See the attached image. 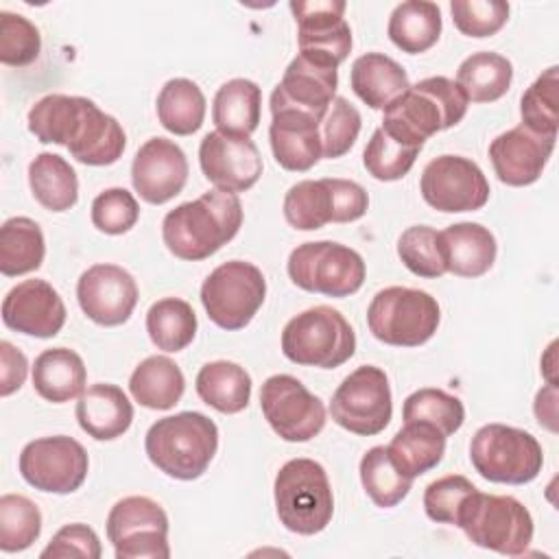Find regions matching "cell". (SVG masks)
<instances>
[{
    "instance_id": "obj_1",
    "label": "cell",
    "mask_w": 559,
    "mask_h": 559,
    "mask_svg": "<svg viewBox=\"0 0 559 559\" xmlns=\"http://www.w3.org/2000/svg\"><path fill=\"white\" fill-rule=\"evenodd\" d=\"M240 225L242 203L238 194L214 188L170 210L162 221V238L175 258L199 262L227 245Z\"/></svg>"
},
{
    "instance_id": "obj_2",
    "label": "cell",
    "mask_w": 559,
    "mask_h": 559,
    "mask_svg": "<svg viewBox=\"0 0 559 559\" xmlns=\"http://www.w3.org/2000/svg\"><path fill=\"white\" fill-rule=\"evenodd\" d=\"M467 96L448 76H428L411 85L382 111V129L404 146L419 148L439 131L459 124L467 114Z\"/></svg>"
},
{
    "instance_id": "obj_3",
    "label": "cell",
    "mask_w": 559,
    "mask_h": 559,
    "mask_svg": "<svg viewBox=\"0 0 559 559\" xmlns=\"http://www.w3.org/2000/svg\"><path fill=\"white\" fill-rule=\"evenodd\" d=\"M148 461L170 478L194 480L205 474L216 450V424L197 411H183L157 419L144 437Z\"/></svg>"
},
{
    "instance_id": "obj_4",
    "label": "cell",
    "mask_w": 559,
    "mask_h": 559,
    "mask_svg": "<svg viewBox=\"0 0 559 559\" xmlns=\"http://www.w3.org/2000/svg\"><path fill=\"white\" fill-rule=\"evenodd\" d=\"M275 511L284 528L297 535L321 533L334 513V496L328 474L312 459L286 461L273 483Z\"/></svg>"
},
{
    "instance_id": "obj_5",
    "label": "cell",
    "mask_w": 559,
    "mask_h": 559,
    "mask_svg": "<svg viewBox=\"0 0 559 559\" xmlns=\"http://www.w3.org/2000/svg\"><path fill=\"white\" fill-rule=\"evenodd\" d=\"M456 526L480 548L518 557L533 542V518L513 496L474 491L459 509Z\"/></svg>"
},
{
    "instance_id": "obj_6",
    "label": "cell",
    "mask_w": 559,
    "mask_h": 559,
    "mask_svg": "<svg viewBox=\"0 0 559 559\" xmlns=\"http://www.w3.org/2000/svg\"><path fill=\"white\" fill-rule=\"evenodd\" d=\"M354 352V328L332 306L308 308L295 314L282 330V354L295 365L336 369Z\"/></svg>"
},
{
    "instance_id": "obj_7",
    "label": "cell",
    "mask_w": 559,
    "mask_h": 559,
    "mask_svg": "<svg viewBox=\"0 0 559 559\" xmlns=\"http://www.w3.org/2000/svg\"><path fill=\"white\" fill-rule=\"evenodd\" d=\"M441 308L437 299L419 288L389 286L373 295L367 308L369 332L384 345L419 347L439 328Z\"/></svg>"
},
{
    "instance_id": "obj_8",
    "label": "cell",
    "mask_w": 559,
    "mask_h": 559,
    "mask_svg": "<svg viewBox=\"0 0 559 559\" xmlns=\"http://www.w3.org/2000/svg\"><path fill=\"white\" fill-rule=\"evenodd\" d=\"M469 461L489 483L524 485L539 476L544 452L539 441L522 428L485 424L472 437Z\"/></svg>"
},
{
    "instance_id": "obj_9",
    "label": "cell",
    "mask_w": 559,
    "mask_h": 559,
    "mask_svg": "<svg viewBox=\"0 0 559 559\" xmlns=\"http://www.w3.org/2000/svg\"><path fill=\"white\" fill-rule=\"evenodd\" d=\"M369 194L352 179H304L284 197V218L299 231L321 229L328 223H352L367 214Z\"/></svg>"
},
{
    "instance_id": "obj_10",
    "label": "cell",
    "mask_w": 559,
    "mask_h": 559,
    "mask_svg": "<svg viewBox=\"0 0 559 559\" xmlns=\"http://www.w3.org/2000/svg\"><path fill=\"white\" fill-rule=\"evenodd\" d=\"M288 277L308 293L349 297L360 290L367 266L362 255L341 242L314 240L297 245L286 262Z\"/></svg>"
},
{
    "instance_id": "obj_11",
    "label": "cell",
    "mask_w": 559,
    "mask_h": 559,
    "mask_svg": "<svg viewBox=\"0 0 559 559\" xmlns=\"http://www.w3.org/2000/svg\"><path fill=\"white\" fill-rule=\"evenodd\" d=\"M266 297L264 273L245 260H229L216 266L201 286V304L207 319L227 330H242L251 323Z\"/></svg>"
},
{
    "instance_id": "obj_12",
    "label": "cell",
    "mask_w": 559,
    "mask_h": 559,
    "mask_svg": "<svg viewBox=\"0 0 559 559\" xmlns=\"http://www.w3.org/2000/svg\"><path fill=\"white\" fill-rule=\"evenodd\" d=\"M330 415L341 428L354 435H380L393 415L386 373L376 365H362L352 371L332 393Z\"/></svg>"
},
{
    "instance_id": "obj_13",
    "label": "cell",
    "mask_w": 559,
    "mask_h": 559,
    "mask_svg": "<svg viewBox=\"0 0 559 559\" xmlns=\"http://www.w3.org/2000/svg\"><path fill=\"white\" fill-rule=\"evenodd\" d=\"M107 537L116 559H168V515L146 496L118 500L107 515Z\"/></svg>"
},
{
    "instance_id": "obj_14",
    "label": "cell",
    "mask_w": 559,
    "mask_h": 559,
    "mask_svg": "<svg viewBox=\"0 0 559 559\" xmlns=\"http://www.w3.org/2000/svg\"><path fill=\"white\" fill-rule=\"evenodd\" d=\"M260 408L277 437L290 443L314 439L325 426V406L295 376H269L260 389Z\"/></svg>"
},
{
    "instance_id": "obj_15",
    "label": "cell",
    "mask_w": 559,
    "mask_h": 559,
    "mask_svg": "<svg viewBox=\"0 0 559 559\" xmlns=\"http://www.w3.org/2000/svg\"><path fill=\"white\" fill-rule=\"evenodd\" d=\"M90 459L85 448L66 435L28 441L17 461L22 478L46 493H72L87 478Z\"/></svg>"
},
{
    "instance_id": "obj_16",
    "label": "cell",
    "mask_w": 559,
    "mask_h": 559,
    "mask_svg": "<svg viewBox=\"0 0 559 559\" xmlns=\"http://www.w3.org/2000/svg\"><path fill=\"white\" fill-rule=\"evenodd\" d=\"M419 192L437 212H476L489 201V181L476 162L463 155H439L426 164Z\"/></svg>"
},
{
    "instance_id": "obj_17",
    "label": "cell",
    "mask_w": 559,
    "mask_h": 559,
    "mask_svg": "<svg viewBox=\"0 0 559 559\" xmlns=\"http://www.w3.org/2000/svg\"><path fill=\"white\" fill-rule=\"evenodd\" d=\"M299 52L341 66L352 52V28L345 22L343 0H293Z\"/></svg>"
},
{
    "instance_id": "obj_18",
    "label": "cell",
    "mask_w": 559,
    "mask_h": 559,
    "mask_svg": "<svg viewBox=\"0 0 559 559\" xmlns=\"http://www.w3.org/2000/svg\"><path fill=\"white\" fill-rule=\"evenodd\" d=\"M199 164L205 179L223 192H245L262 175V157L249 135L207 133L199 144Z\"/></svg>"
},
{
    "instance_id": "obj_19",
    "label": "cell",
    "mask_w": 559,
    "mask_h": 559,
    "mask_svg": "<svg viewBox=\"0 0 559 559\" xmlns=\"http://www.w3.org/2000/svg\"><path fill=\"white\" fill-rule=\"evenodd\" d=\"M76 299L83 314L105 328L122 325L138 304L133 275L118 264H94L76 282Z\"/></svg>"
},
{
    "instance_id": "obj_20",
    "label": "cell",
    "mask_w": 559,
    "mask_h": 559,
    "mask_svg": "<svg viewBox=\"0 0 559 559\" xmlns=\"http://www.w3.org/2000/svg\"><path fill=\"white\" fill-rule=\"evenodd\" d=\"M188 159L181 146L166 138L146 140L131 164L135 192L153 205L175 199L188 181Z\"/></svg>"
},
{
    "instance_id": "obj_21",
    "label": "cell",
    "mask_w": 559,
    "mask_h": 559,
    "mask_svg": "<svg viewBox=\"0 0 559 559\" xmlns=\"http://www.w3.org/2000/svg\"><path fill=\"white\" fill-rule=\"evenodd\" d=\"M2 321L35 338H52L66 323V306L61 295L46 280H24L13 286L2 301Z\"/></svg>"
},
{
    "instance_id": "obj_22",
    "label": "cell",
    "mask_w": 559,
    "mask_h": 559,
    "mask_svg": "<svg viewBox=\"0 0 559 559\" xmlns=\"http://www.w3.org/2000/svg\"><path fill=\"white\" fill-rule=\"evenodd\" d=\"M555 140L557 138L533 133L520 122L491 140L489 159L493 173L502 183L513 188L535 183L555 151Z\"/></svg>"
},
{
    "instance_id": "obj_23",
    "label": "cell",
    "mask_w": 559,
    "mask_h": 559,
    "mask_svg": "<svg viewBox=\"0 0 559 559\" xmlns=\"http://www.w3.org/2000/svg\"><path fill=\"white\" fill-rule=\"evenodd\" d=\"M338 68L299 52L284 70L282 81L271 92V107H295L323 116L336 98Z\"/></svg>"
},
{
    "instance_id": "obj_24",
    "label": "cell",
    "mask_w": 559,
    "mask_h": 559,
    "mask_svg": "<svg viewBox=\"0 0 559 559\" xmlns=\"http://www.w3.org/2000/svg\"><path fill=\"white\" fill-rule=\"evenodd\" d=\"M269 140L275 162L290 173L310 170L321 155L319 124L323 116L295 109V107H271Z\"/></svg>"
},
{
    "instance_id": "obj_25",
    "label": "cell",
    "mask_w": 559,
    "mask_h": 559,
    "mask_svg": "<svg viewBox=\"0 0 559 559\" xmlns=\"http://www.w3.org/2000/svg\"><path fill=\"white\" fill-rule=\"evenodd\" d=\"M76 421L92 439L111 441L129 430L133 406L120 386L96 382L79 395Z\"/></svg>"
},
{
    "instance_id": "obj_26",
    "label": "cell",
    "mask_w": 559,
    "mask_h": 559,
    "mask_svg": "<svg viewBox=\"0 0 559 559\" xmlns=\"http://www.w3.org/2000/svg\"><path fill=\"white\" fill-rule=\"evenodd\" d=\"M94 100L85 96L48 94L28 109V131L41 144L70 146L79 140Z\"/></svg>"
},
{
    "instance_id": "obj_27",
    "label": "cell",
    "mask_w": 559,
    "mask_h": 559,
    "mask_svg": "<svg viewBox=\"0 0 559 559\" xmlns=\"http://www.w3.org/2000/svg\"><path fill=\"white\" fill-rule=\"evenodd\" d=\"M439 240L448 273L459 277H480L496 262V238L480 223H454L439 231Z\"/></svg>"
},
{
    "instance_id": "obj_28",
    "label": "cell",
    "mask_w": 559,
    "mask_h": 559,
    "mask_svg": "<svg viewBox=\"0 0 559 559\" xmlns=\"http://www.w3.org/2000/svg\"><path fill=\"white\" fill-rule=\"evenodd\" d=\"M349 83L354 94L371 109H384L411 87L406 70L382 52L360 55L352 63Z\"/></svg>"
},
{
    "instance_id": "obj_29",
    "label": "cell",
    "mask_w": 559,
    "mask_h": 559,
    "mask_svg": "<svg viewBox=\"0 0 559 559\" xmlns=\"http://www.w3.org/2000/svg\"><path fill=\"white\" fill-rule=\"evenodd\" d=\"M87 369L83 358L68 347L44 349L33 365V386L39 397L63 404L85 391Z\"/></svg>"
},
{
    "instance_id": "obj_30",
    "label": "cell",
    "mask_w": 559,
    "mask_h": 559,
    "mask_svg": "<svg viewBox=\"0 0 559 559\" xmlns=\"http://www.w3.org/2000/svg\"><path fill=\"white\" fill-rule=\"evenodd\" d=\"M386 450L397 469L415 480L441 463L445 454V435L432 424L408 421L395 432Z\"/></svg>"
},
{
    "instance_id": "obj_31",
    "label": "cell",
    "mask_w": 559,
    "mask_h": 559,
    "mask_svg": "<svg viewBox=\"0 0 559 559\" xmlns=\"http://www.w3.org/2000/svg\"><path fill=\"white\" fill-rule=\"evenodd\" d=\"M441 9L430 0L400 2L389 17V39L408 55L430 50L441 37Z\"/></svg>"
},
{
    "instance_id": "obj_32",
    "label": "cell",
    "mask_w": 559,
    "mask_h": 559,
    "mask_svg": "<svg viewBox=\"0 0 559 559\" xmlns=\"http://www.w3.org/2000/svg\"><path fill=\"white\" fill-rule=\"evenodd\" d=\"M262 90L251 79H229L223 83L212 103V122L223 133L251 135L260 124Z\"/></svg>"
},
{
    "instance_id": "obj_33",
    "label": "cell",
    "mask_w": 559,
    "mask_h": 559,
    "mask_svg": "<svg viewBox=\"0 0 559 559\" xmlns=\"http://www.w3.org/2000/svg\"><path fill=\"white\" fill-rule=\"evenodd\" d=\"M129 391L133 400L151 411L173 408L183 391L186 378L183 371L168 356H148L144 358L129 378Z\"/></svg>"
},
{
    "instance_id": "obj_34",
    "label": "cell",
    "mask_w": 559,
    "mask_h": 559,
    "mask_svg": "<svg viewBox=\"0 0 559 559\" xmlns=\"http://www.w3.org/2000/svg\"><path fill=\"white\" fill-rule=\"evenodd\" d=\"M194 386L207 406L225 415L245 411L251 400V376L231 360L205 362L197 373Z\"/></svg>"
},
{
    "instance_id": "obj_35",
    "label": "cell",
    "mask_w": 559,
    "mask_h": 559,
    "mask_svg": "<svg viewBox=\"0 0 559 559\" xmlns=\"http://www.w3.org/2000/svg\"><path fill=\"white\" fill-rule=\"evenodd\" d=\"M28 186L35 201L50 212H66L79 199L76 173L57 153H39L28 164Z\"/></svg>"
},
{
    "instance_id": "obj_36",
    "label": "cell",
    "mask_w": 559,
    "mask_h": 559,
    "mask_svg": "<svg viewBox=\"0 0 559 559\" xmlns=\"http://www.w3.org/2000/svg\"><path fill=\"white\" fill-rule=\"evenodd\" d=\"M46 255L41 227L28 216L7 218L0 227V273L17 277L37 271Z\"/></svg>"
},
{
    "instance_id": "obj_37",
    "label": "cell",
    "mask_w": 559,
    "mask_h": 559,
    "mask_svg": "<svg viewBox=\"0 0 559 559\" xmlns=\"http://www.w3.org/2000/svg\"><path fill=\"white\" fill-rule=\"evenodd\" d=\"M513 81V66L507 57L480 50L461 61L456 85L472 103H493L502 98Z\"/></svg>"
},
{
    "instance_id": "obj_38",
    "label": "cell",
    "mask_w": 559,
    "mask_h": 559,
    "mask_svg": "<svg viewBox=\"0 0 559 559\" xmlns=\"http://www.w3.org/2000/svg\"><path fill=\"white\" fill-rule=\"evenodd\" d=\"M124 146L127 135L120 122L94 103L79 140L68 151L85 166H109L122 157Z\"/></svg>"
},
{
    "instance_id": "obj_39",
    "label": "cell",
    "mask_w": 559,
    "mask_h": 559,
    "mask_svg": "<svg viewBox=\"0 0 559 559\" xmlns=\"http://www.w3.org/2000/svg\"><path fill=\"white\" fill-rule=\"evenodd\" d=\"M159 124L175 135H192L205 118V96L190 79H170L157 94Z\"/></svg>"
},
{
    "instance_id": "obj_40",
    "label": "cell",
    "mask_w": 559,
    "mask_h": 559,
    "mask_svg": "<svg viewBox=\"0 0 559 559\" xmlns=\"http://www.w3.org/2000/svg\"><path fill=\"white\" fill-rule=\"evenodd\" d=\"M197 314L192 306L179 297H164L146 312V332L162 352L186 349L197 334Z\"/></svg>"
},
{
    "instance_id": "obj_41",
    "label": "cell",
    "mask_w": 559,
    "mask_h": 559,
    "mask_svg": "<svg viewBox=\"0 0 559 559\" xmlns=\"http://www.w3.org/2000/svg\"><path fill=\"white\" fill-rule=\"evenodd\" d=\"M358 472L367 496L373 500V504L382 509L400 504L413 487V478L404 476L397 469V465L389 456L386 445L369 448L360 459Z\"/></svg>"
},
{
    "instance_id": "obj_42",
    "label": "cell",
    "mask_w": 559,
    "mask_h": 559,
    "mask_svg": "<svg viewBox=\"0 0 559 559\" xmlns=\"http://www.w3.org/2000/svg\"><path fill=\"white\" fill-rule=\"evenodd\" d=\"M522 124L539 135L557 138L559 129V68L544 70L520 100Z\"/></svg>"
},
{
    "instance_id": "obj_43",
    "label": "cell",
    "mask_w": 559,
    "mask_h": 559,
    "mask_svg": "<svg viewBox=\"0 0 559 559\" xmlns=\"http://www.w3.org/2000/svg\"><path fill=\"white\" fill-rule=\"evenodd\" d=\"M402 419L408 421H426L439 428L445 437L454 435L465 421V406L456 395L445 393L443 389H419L404 400Z\"/></svg>"
},
{
    "instance_id": "obj_44",
    "label": "cell",
    "mask_w": 559,
    "mask_h": 559,
    "mask_svg": "<svg viewBox=\"0 0 559 559\" xmlns=\"http://www.w3.org/2000/svg\"><path fill=\"white\" fill-rule=\"evenodd\" d=\"M41 533V513L37 504L22 493L0 498V550L20 552L35 544Z\"/></svg>"
},
{
    "instance_id": "obj_45",
    "label": "cell",
    "mask_w": 559,
    "mask_h": 559,
    "mask_svg": "<svg viewBox=\"0 0 559 559\" xmlns=\"http://www.w3.org/2000/svg\"><path fill=\"white\" fill-rule=\"evenodd\" d=\"M397 255L402 264L417 277H441L448 273L439 231L430 225H413L397 238Z\"/></svg>"
},
{
    "instance_id": "obj_46",
    "label": "cell",
    "mask_w": 559,
    "mask_h": 559,
    "mask_svg": "<svg viewBox=\"0 0 559 559\" xmlns=\"http://www.w3.org/2000/svg\"><path fill=\"white\" fill-rule=\"evenodd\" d=\"M417 155L419 148L400 144L382 127H378L362 151V164L373 179L397 181L408 175Z\"/></svg>"
},
{
    "instance_id": "obj_47",
    "label": "cell",
    "mask_w": 559,
    "mask_h": 559,
    "mask_svg": "<svg viewBox=\"0 0 559 559\" xmlns=\"http://www.w3.org/2000/svg\"><path fill=\"white\" fill-rule=\"evenodd\" d=\"M360 127H362L360 111L345 96H336L328 105L319 124L321 155L325 159L343 157L358 140Z\"/></svg>"
},
{
    "instance_id": "obj_48",
    "label": "cell",
    "mask_w": 559,
    "mask_h": 559,
    "mask_svg": "<svg viewBox=\"0 0 559 559\" xmlns=\"http://www.w3.org/2000/svg\"><path fill=\"white\" fill-rule=\"evenodd\" d=\"M41 50L39 28L24 15L0 13V61L4 66L22 68L33 63Z\"/></svg>"
},
{
    "instance_id": "obj_49",
    "label": "cell",
    "mask_w": 559,
    "mask_h": 559,
    "mask_svg": "<svg viewBox=\"0 0 559 559\" xmlns=\"http://www.w3.org/2000/svg\"><path fill=\"white\" fill-rule=\"evenodd\" d=\"M509 2L502 0H452L454 26L467 37H491L509 20Z\"/></svg>"
},
{
    "instance_id": "obj_50",
    "label": "cell",
    "mask_w": 559,
    "mask_h": 559,
    "mask_svg": "<svg viewBox=\"0 0 559 559\" xmlns=\"http://www.w3.org/2000/svg\"><path fill=\"white\" fill-rule=\"evenodd\" d=\"M92 223L109 236L127 234L140 218V205L127 188H107L92 201Z\"/></svg>"
},
{
    "instance_id": "obj_51",
    "label": "cell",
    "mask_w": 559,
    "mask_h": 559,
    "mask_svg": "<svg viewBox=\"0 0 559 559\" xmlns=\"http://www.w3.org/2000/svg\"><path fill=\"white\" fill-rule=\"evenodd\" d=\"M474 491L476 485L461 474L437 478L424 491V511L432 522L456 526L459 509L465 502V498Z\"/></svg>"
},
{
    "instance_id": "obj_52",
    "label": "cell",
    "mask_w": 559,
    "mask_h": 559,
    "mask_svg": "<svg viewBox=\"0 0 559 559\" xmlns=\"http://www.w3.org/2000/svg\"><path fill=\"white\" fill-rule=\"evenodd\" d=\"M100 539L96 531L87 524L74 522L59 528L50 544L41 550V559H66V557H83L98 559L100 557Z\"/></svg>"
},
{
    "instance_id": "obj_53",
    "label": "cell",
    "mask_w": 559,
    "mask_h": 559,
    "mask_svg": "<svg viewBox=\"0 0 559 559\" xmlns=\"http://www.w3.org/2000/svg\"><path fill=\"white\" fill-rule=\"evenodd\" d=\"M28 373V360L26 356L11 345L9 341L0 343V395L7 397L15 393Z\"/></svg>"
},
{
    "instance_id": "obj_54",
    "label": "cell",
    "mask_w": 559,
    "mask_h": 559,
    "mask_svg": "<svg viewBox=\"0 0 559 559\" xmlns=\"http://www.w3.org/2000/svg\"><path fill=\"white\" fill-rule=\"evenodd\" d=\"M535 415L539 426H546L548 430H557V384H546L535 395Z\"/></svg>"
}]
</instances>
